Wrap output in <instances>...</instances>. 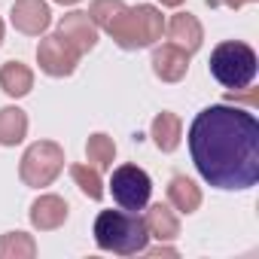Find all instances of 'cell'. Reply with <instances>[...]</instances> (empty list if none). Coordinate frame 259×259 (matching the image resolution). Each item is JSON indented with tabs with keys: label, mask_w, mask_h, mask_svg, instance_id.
I'll return each instance as SVG.
<instances>
[{
	"label": "cell",
	"mask_w": 259,
	"mask_h": 259,
	"mask_svg": "<svg viewBox=\"0 0 259 259\" xmlns=\"http://www.w3.org/2000/svg\"><path fill=\"white\" fill-rule=\"evenodd\" d=\"M189 156L204 183L241 192L259 180V122L232 104L204 107L189 125Z\"/></svg>",
	"instance_id": "6da1fadb"
},
{
	"label": "cell",
	"mask_w": 259,
	"mask_h": 259,
	"mask_svg": "<svg viewBox=\"0 0 259 259\" xmlns=\"http://www.w3.org/2000/svg\"><path fill=\"white\" fill-rule=\"evenodd\" d=\"M95 244L104 253L116 256H138L150 244V232L138 210H101L92 226Z\"/></svg>",
	"instance_id": "7a4b0ae2"
},
{
	"label": "cell",
	"mask_w": 259,
	"mask_h": 259,
	"mask_svg": "<svg viewBox=\"0 0 259 259\" xmlns=\"http://www.w3.org/2000/svg\"><path fill=\"white\" fill-rule=\"evenodd\" d=\"M113 43L125 52H138L150 49L162 40L165 34V16L153 4H138V7H125V13L107 28Z\"/></svg>",
	"instance_id": "3957f363"
},
{
	"label": "cell",
	"mask_w": 259,
	"mask_h": 259,
	"mask_svg": "<svg viewBox=\"0 0 259 259\" xmlns=\"http://www.w3.org/2000/svg\"><path fill=\"white\" fill-rule=\"evenodd\" d=\"M207 70L223 89L241 92V89H247L256 79V52L244 40H223L210 52Z\"/></svg>",
	"instance_id": "277c9868"
},
{
	"label": "cell",
	"mask_w": 259,
	"mask_h": 259,
	"mask_svg": "<svg viewBox=\"0 0 259 259\" xmlns=\"http://www.w3.org/2000/svg\"><path fill=\"white\" fill-rule=\"evenodd\" d=\"M61 171H64V147L55 144V141H37V144H31L25 150L22 162H19V177L31 189L52 186Z\"/></svg>",
	"instance_id": "5b68a950"
},
{
	"label": "cell",
	"mask_w": 259,
	"mask_h": 259,
	"mask_svg": "<svg viewBox=\"0 0 259 259\" xmlns=\"http://www.w3.org/2000/svg\"><path fill=\"white\" fill-rule=\"evenodd\" d=\"M110 192L122 210H144L153 195V180L138 165H119L110 174Z\"/></svg>",
	"instance_id": "8992f818"
},
{
	"label": "cell",
	"mask_w": 259,
	"mask_h": 259,
	"mask_svg": "<svg viewBox=\"0 0 259 259\" xmlns=\"http://www.w3.org/2000/svg\"><path fill=\"white\" fill-rule=\"evenodd\" d=\"M37 64L46 76H55V79H64L76 70L79 64V55L58 37V34H43L40 46H37Z\"/></svg>",
	"instance_id": "52a82bcc"
},
{
	"label": "cell",
	"mask_w": 259,
	"mask_h": 259,
	"mask_svg": "<svg viewBox=\"0 0 259 259\" xmlns=\"http://www.w3.org/2000/svg\"><path fill=\"white\" fill-rule=\"evenodd\" d=\"M58 37L82 58V55H89V52L98 46V25L89 19V13L73 10V13L61 16V22H58Z\"/></svg>",
	"instance_id": "ba28073f"
},
{
	"label": "cell",
	"mask_w": 259,
	"mask_h": 259,
	"mask_svg": "<svg viewBox=\"0 0 259 259\" xmlns=\"http://www.w3.org/2000/svg\"><path fill=\"white\" fill-rule=\"evenodd\" d=\"M10 22L25 37H43L52 25V10L46 0H16L10 10Z\"/></svg>",
	"instance_id": "9c48e42d"
},
{
	"label": "cell",
	"mask_w": 259,
	"mask_h": 259,
	"mask_svg": "<svg viewBox=\"0 0 259 259\" xmlns=\"http://www.w3.org/2000/svg\"><path fill=\"white\" fill-rule=\"evenodd\" d=\"M189 52H183L180 46H174V43H162V46H156L153 49V58H150V64H153V73L162 79V82H180L186 73H189Z\"/></svg>",
	"instance_id": "30bf717a"
},
{
	"label": "cell",
	"mask_w": 259,
	"mask_h": 259,
	"mask_svg": "<svg viewBox=\"0 0 259 259\" xmlns=\"http://www.w3.org/2000/svg\"><path fill=\"white\" fill-rule=\"evenodd\" d=\"M31 226L37 229V232H55V229H61L64 223H67V217H70V204L61 198V195H52V192H46V195H40L34 204H31Z\"/></svg>",
	"instance_id": "8fae6325"
},
{
	"label": "cell",
	"mask_w": 259,
	"mask_h": 259,
	"mask_svg": "<svg viewBox=\"0 0 259 259\" xmlns=\"http://www.w3.org/2000/svg\"><path fill=\"white\" fill-rule=\"evenodd\" d=\"M165 31H168V43L180 46L183 52H198L201 43H204V28L201 22L192 16V13H174L168 22H165Z\"/></svg>",
	"instance_id": "7c38bea8"
},
{
	"label": "cell",
	"mask_w": 259,
	"mask_h": 259,
	"mask_svg": "<svg viewBox=\"0 0 259 259\" xmlns=\"http://www.w3.org/2000/svg\"><path fill=\"white\" fill-rule=\"evenodd\" d=\"M144 226L150 232V238H156L159 244H168V241H177L180 238V217L171 204H147V213H144Z\"/></svg>",
	"instance_id": "4fadbf2b"
},
{
	"label": "cell",
	"mask_w": 259,
	"mask_h": 259,
	"mask_svg": "<svg viewBox=\"0 0 259 259\" xmlns=\"http://www.w3.org/2000/svg\"><path fill=\"white\" fill-rule=\"evenodd\" d=\"M150 138L162 153H174L180 147V141H183V119L177 113H171V110L156 113V119L150 125Z\"/></svg>",
	"instance_id": "5bb4252c"
},
{
	"label": "cell",
	"mask_w": 259,
	"mask_h": 259,
	"mask_svg": "<svg viewBox=\"0 0 259 259\" xmlns=\"http://www.w3.org/2000/svg\"><path fill=\"white\" fill-rule=\"evenodd\" d=\"M168 204L177 213H195L201 207V189L195 186V180H189L186 174H174L168 183Z\"/></svg>",
	"instance_id": "9a60e30c"
},
{
	"label": "cell",
	"mask_w": 259,
	"mask_h": 259,
	"mask_svg": "<svg viewBox=\"0 0 259 259\" xmlns=\"http://www.w3.org/2000/svg\"><path fill=\"white\" fill-rule=\"evenodd\" d=\"M0 89L10 98H25L34 89V70L25 61H4L0 64Z\"/></svg>",
	"instance_id": "2e32d148"
},
{
	"label": "cell",
	"mask_w": 259,
	"mask_h": 259,
	"mask_svg": "<svg viewBox=\"0 0 259 259\" xmlns=\"http://www.w3.org/2000/svg\"><path fill=\"white\" fill-rule=\"evenodd\" d=\"M28 138V113L22 107H0V147H19Z\"/></svg>",
	"instance_id": "e0dca14e"
},
{
	"label": "cell",
	"mask_w": 259,
	"mask_h": 259,
	"mask_svg": "<svg viewBox=\"0 0 259 259\" xmlns=\"http://www.w3.org/2000/svg\"><path fill=\"white\" fill-rule=\"evenodd\" d=\"M37 241L28 232H7L0 235V259H34Z\"/></svg>",
	"instance_id": "ac0fdd59"
},
{
	"label": "cell",
	"mask_w": 259,
	"mask_h": 259,
	"mask_svg": "<svg viewBox=\"0 0 259 259\" xmlns=\"http://www.w3.org/2000/svg\"><path fill=\"white\" fill-rule=\"evenodd\" d=\"M85 159H89V165H95L98 171L110 168L113 159H116V141H113L110 135H104V132L89 135V141H85Z\"/></svg>",
	"instance_id": "d6986e66"
},
{
	"label": "cell",
	"mask_w": 259,
	"mask_h": 259,
	"mask_svg": "<svg viewBox=\"0 0 259 259\" xmlns=\"http://www.w3.org/2000/svg\"><path fill=\"white\" fill-rule=\"evenodd\" d=\"M70 177H73V183L79 186V192L85 198H92V201H101L104 198V180H101V171L95 165L76 162V165H70Z\"/></svg>",
	"instance_id": "ffe728a7"
},
{
	"label": "cell",
	"mask_w": 259,
	"mask_h": 259,
	"mask_svg": "<svg viewBox=\"0 0 259 259\" xmlns=\"http://www.w3.org/2000/svg\"><path fill=\"white\" fill-rule=\"evenodd\" d=\"M125 0H92L89 4V19L98 25V31H107L122 13H125Z\"/></svg>",
	"instance_id": "44dd1931"
},
{
	"label": "cell",
	"mask_w": 259,
	"mask_h": 259,
	"mask_svg": "<svg viewBox=\"0 0 259 259\" xmlns=\"http://www.w3.org/2000/svg\"><path fill=\"white\" fill-rule=\"evenodd\" d=\"M144 253H150V256H177V247H165V244H159V247H144Z\"/></svg>",
	"instance_id": "7402d4cb"
},
{
	"label": "cell",
	"mask_w": 259,
	"mask_h": 259,
	"mask_svg": "<svg viewBox=\"0 0 259 259\" xmlns=\"http://www.w3.org/2000/svg\"><path fill=\"white\" fill-rule=\"evenodd\" d=\"M207 4L213 7V4H223V7H229V10H241V7H247V4H256V0H207Z\"/></svg>",
	"instance_id": "603a6c76"
},
{
	"label": "cell",
	"mask_w": 259,
	"mask_h": 259,
	"mask_svg": "<svg viewBox=\"0 0 259 259\" xmlns=\"http://www.w3.org/2000/svg\"><path fill=\"white\" fill-rule=\"evenodd\" d=\"M162 7H180V4H186V0H159Z\"/></svg>",
	"instance_id": "cb8c5ba5"
},
{
	"label": "cell",
	"mask_w": 259,
	"mask_h": 259,
	"mask_svg": "<svg viewBox=\"0 0 259 259\" xmlns=\"http://www.w3.org/2000/svg\"><path fill=\"white\" fill-rule=\"evenodd\" d=\"M55 4H61V7H76L79 0H55Z\"/></svg>",
	"instance_id": "d4e9b609"
},
{
	"label": "cell",
	"mask_w": 259,
	"mask_h": 259,
	"mask_svg": "<svg viewBox=\"0 0 259 259\" xmlns=\"http://www.w3.org/2000/svg\"><path fill=\"white\" fill-rule=\"evenodd\" d=\"M4 34H7V28H4V19H0V46H4Z\"/></svg>",
	"instance_id": "484cf974"
}]
</instances>
